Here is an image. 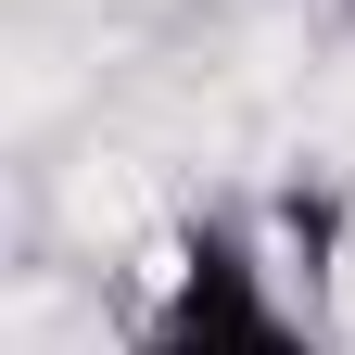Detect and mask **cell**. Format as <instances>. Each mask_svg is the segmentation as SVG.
Returning a JSON list of instances; mask_svg holds the SVG:
<instances>
[{
	"label": "cell",
	"mask_w": 355,
	"mask_h": 355,
	"mask_svg": "<svg viewBox=\"0 0 355 355\" xmlns=\"http://www.w3.org/2000/svg\"><path fill=\"white\" fill-rule=\"evenodd\" d=\"M127 355H330V330L254 216H191L127 304Z\"/></svg>",
	"instance_id": "obj_1"
}]
</instances>
